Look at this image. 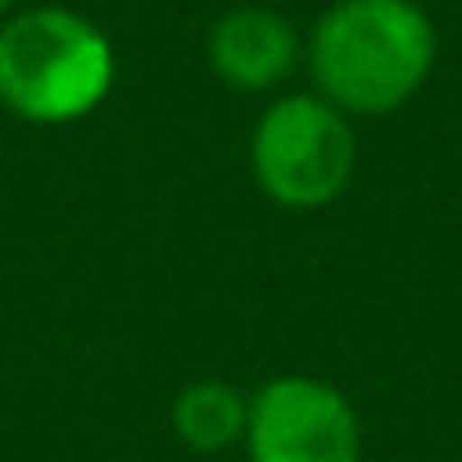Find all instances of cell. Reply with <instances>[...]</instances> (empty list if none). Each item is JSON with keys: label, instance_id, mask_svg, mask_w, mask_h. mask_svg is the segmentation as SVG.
<instances>
[{"label": "cell", "instance_id": "obj_4", "mask_svg": "<svg viewBox=\"0 0 462 462\" xmlns=\"http://www.w3.org/2000/svg\"><path fill=\"white\" fill-rule=\"evenodd\" d=\"M250 462H363L354 403L318 376H277L250 399Z\"/></svg>", "mask_w": 462, "mask_h": 462}, {"label": "cell", "instance_id": "obj_3", "mask_svg": "<svg viewBox=\"0 0 462 462\" xmlns=\"http://www.w3.org/2000/svg\"><path fill=\"white\" fill-rule=\"evenodd\" d=\"M254 177L286 208L331 204L354 172V132L322 96L277 100L254 132Z\"/></svg>", "mask_w": 462, "mask_h": 462}, {"label": "cell", "instance_id": "obj_1", "mask_svg": "<svg viewBox=\"0 0 462 462\" xmlns=\"http://www.w3.org/2000/svg\"><path fill=\"white\" fill-rule=\"evenodd\" d=\"M313 82L340 114H390L435 64V28L412 0H340L309 46Z\"/></svg>", "mask_w": 462, "mask_h": 462}, {"label": "cell", "instance_id": "obj_5", "mask_svg": "<svg viewBox=\"0 0 462 462\" xmlns=\"http://www.w3.org/2000/svg\"><path fill=\"white\" fill-rule=\"evenodd\" d=\"M208 64L236 91H268L295 64V28L273 10H231L208 32Z\"/></svg>", "mask_w": 462, "mask_h": 462}, {"label": "cell", "instance_id": "obj_2", "mask_svg": "<svg viewBox=\"0 0 462 462\" xmlns=\"http://www.w3.org/2000/svg\"><path fill=\"white\" fill-rule=\"evenodd\" d=\"M114 82V51L69 10H32L0 28V100L32 123L91 114Z\"/></svg>", "mask_w": 462, "mask_h": 462}, {"label": "cell", "instance_id": "obj_7", "mask_svg": "<svg viewBox=\"0 0 462 462\" xmlns=\"http://www.w3.org/2000/svg\"><path fill=\"white\" fill-rule=\"evenodd\" d=\"M10 5H14V0H0V14H5V10H10Z\"/></svg>", "mask_w": 462, "mask_h": 462}, {"label": "cell", "instance_id": "obj_6", "mask_svg": "<svg viewBox=\"0 0 462 462\" xmlns=\"http://www.w3.org/2000/svg\"><path fill=\"white\" fill-rule=\"evenodd\" d=\"M245 421H250V403L226 381H199V385L181 390V399L172 408L177 435L190 448H204V453L245 439Z\"/></svg>", "mask_w": 462, "mask_h": 462}]
</instances>
